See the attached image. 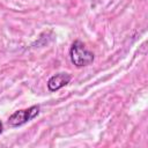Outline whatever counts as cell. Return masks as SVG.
Instances as JSON below:
<instances>
[{
    "mask_svg": "<svg viewBox=\"0 0 148 148\" xmlns=\"http://www.w3.org/2000/svg\"><path fill=\"white\" fill-rule=\"evenodd\" d=\"M69 58L72 64H74L76 67H84L94 61L95 56L81 40H75L69 49Z\"/></svg>",
    "mask_w": 148,
    "mask_h": 148,
    "instance_id": "cell-1",
    "label": "cell"
},
{
    "mask_svg": "<svg viewBox=\"0 0 148 148\" xmlns=\"http://www.w3.org/2000/svg\"><path fill=\"white\" fill-rule=\"evenodd\" d=\"M72 80V75L68 73H58L52 75L47 81V89L50 91H57L67 86Z\"/></svg>",
    "mask_w": 148,
    "mask_h": 148,
    "instance_id": "cell-3",
    "label": "cell"
},
{
    "mask_svg": "<svg viewBox=\"0 0 148 148\" xmlns=\"http://www.w3.org/2000/svg\"><path fill=\"white\" fill-rule=\"evenodd\" d=\"M38 114H39V106L32 105V106H30L28 109L18 110V111H15L14 113H12L9 116L7 123L12 127H18V126H22L25 123L32 120Z\"/></svg>",
    "mask_w": 148,
    "mask_h": 148,
    "instance_id": "cell-2",
    "label": "cell"
},
{
    "mask_svg": "<svg viewBox=\"0 0 148 148\" xmlns=\"http://www.w3.org/2000/svg\"><path fill=\"white\" fill-rule=\"evenodd\" d=\"M2 130H3V125H2V121L0 120V134L2 133Z\"/></svg>",
    "mask_w": 148,
    "mask_h": 148,
    "instance_id": "cell-4",
    "label": "cell"
}]
</instances>
